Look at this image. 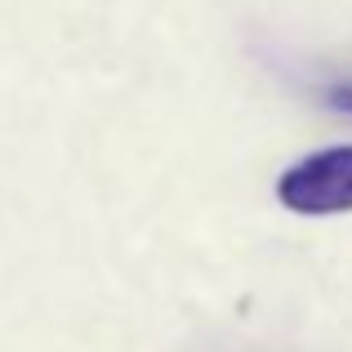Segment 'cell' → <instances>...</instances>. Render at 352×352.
Segmentation results:
<instances>
[{
    "label": "cell",
    "instance_id": "cell-1",
    "mask_svg": "<svg viewBox=\"0 0 352 352\" xmlns=\"http://www.w3.org/2000/svg\"><path fill=\"white\" fill-rule=\"evenodd\" d=\"M276 201L294 214H348L352 210V147H326L303 156L276 179Z\"/></svg>",
    "mask_w": 352,
    "mask_h": 352
},
{
    "label": "cell",
    "instance_id": "cell-2",
    "mask_svg": "<svg viewBox=\"0 0 352 352\" xmlns=\"http://www.w3.org/2000/svg\"><path fill=\"white\" fill-rule=\"evenodd\" d=\"M326 103L335 107V112H348L352 116V80H339V85L326 89Z\"/></svg>",
    "mask_w": 352,
    "mask_h": 352
}]
</instances>
